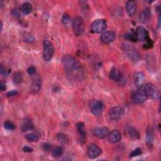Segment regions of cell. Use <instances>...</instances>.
<instances>
[{
    "label": "cell",
    "mask_w": 161,
    "mask_h": 161,
    "mask_svg": "<svg viewBox=\"0 0 161 161\" xmlns=\"http://www.w3.org/2000/svg\"><path fill=\"white\" fill-rule=\"evenodd\" d=\"M6 89V84L5 83L3 82V81H1V83H0V89L1 91H5Z\"/></svg>",
    "instance_id": "obj_39"
},
{
    "label": "cell",
    "mask_w": 161,
    "mask_h": 161,
    "mask_svg": "<svg viewBox=\"0 0 161 161\" xmlns=\"http://www.w3.org/2000/svg\"><path fill=\"white\" fill-rule=\"evenodd\" d=\"M73 30L76 36L82 35L84 31V20L82 17L77 16L73 21Z\"/></svg>",
    "instance_id": "obj_6"
},
{
    "label": "cell",
    "mask_w": 161,
    "mask_h": 161,
    "mask_svg": "<svg viewBox=\"0 0 161 161\" xmlns=\"http://www.w3.org/2000/svg\"><path fill=\"white\" fill-rule=\"evenodd\" d=\"M142 154V150L140 148H136L135 150H133L130 154V157L132 158V157H137L140 155Z\"/></svg>",
    "instance_id": "obj_31"
},
{
    "label": "cell",
    "mask_w": 161,
    "mask_h": 161,
    "mask_svg": "<svg viewBox=\"0 0 161 161\" xmlns=\"http://www.w3.org/2000/svg\"><path fill=\"white\" fill-rule=\"evenodd\" d=\"M64 153V149L61 147H55L52 151V155L55 158H58L62 156Z\"/></svg>",
    "instance_id": "obj_26"
},
{
    "label": "cell",
    "mask_w": 161,
    "mask_h": 161,
    "mask_svg": "<svg viewBox=\"0 0 161 161\" xmlns=\"http://www.w3.org/2000/svg\"><path fill=\"white\" fill-rule=\"evenodd\" d=\"M11 71H9V70H7L6 69V68L3 66V65H1V67H0V72H1V74L3 75V76H8V75H9V72H10Z\"/></svg>",
    "instance_id": "obj_33"
},
{
    "label": "cell",
    "mask_w": 161,
    "mask_h": 161,
    "mask_svg": "<svg viewBox=\"0 0 161 161\" xmlns=\"http://www.w3.org/2000/svg\"><path fill=\"white\" fill-rule=\"evenodd\" d=\"M90 109L92 113L96 116L100 115L103 110V103L99 100H92L90 102Z\"/></svg>",
    "instance_id": "obj_7"
},
{
    "label": "cell",
    "mask_w": 161,
    "mask_h": 161,
    "mask_svg": "<svg viewBox=\"0 0 161 161\" xmlns=\"http://www.w3.org/2000/svg\"><path fill=\"white\" fill-rule=\"evenodd\" d=\"M27 72H28V73L30 75H34V74H36V68H35V67H33V66H31V67H30L28 69Z\"/></svg>",
    "instance_id": "obj_35"
},
{
    "label": "cell",
    "mask_w": 161,
    "mask_h": 161,
    "mask_svg": "<svg viewBox=\"0 0 161 161\" xmlns=\"http://www.w3.org/2000/svg\"><path fill=\"white\" fill-rule=\"evenodd\" d=\"M128 133L129 136L135 140L139 139L140 138V133L133 126H129L128 128Z\"/></svg>",
    "instance_id": "obj_24"
},
{
    "label": "cell",
    "mask_w": 161,
    "mask_h": 161,
    "mask_svg": "<svg viewBox=\"0 0 161 161\" xmlns=\"http://www.w3.org/2000/svg\"><path fill=\"white\" fill-rule=\"evenodd\" d=\"M87 153L90 158L94 159L98 157L102 153V150L97 145L95 144H91L87 148Z\"/></svg>",
    "instance_id": "obj_9"
},
{
    "label": "cell",
    "mask_w": 161,
    "mask_h": 161,
    "mask_svg": "<svg viewBox=\"0 0 161 161\" xmlns=\"http://www.w3.org/2000/svg\"><path fill=\"white\" fill-rule=\"evenodd\" d=\"M122 77L121 74L119 72V71L118 70L117 68L113 67L111 68L110 72H109V78L110 79L118 82L121 77Z\"/></svg>",
    "instance_id": "obj_20"
},
{
    "label": "cell",
    "mask_w": 161,
    "mask_h": 161,
    "mask_svg": "<svg viewBox=\"0 0 161 161\" xmlns=\"http://www.w3.org/2000/svg\"><path fill=\"white\" fill-rule=\"evenodd\" d=\"M106 21L104 19H97L91 25V30L94 33H101L106 29Z\"/></svg>",
    "instance_id": "obj_4"
},
{
    "label": "cell",
    "mask_w": 161,
    "mask_h": 161,
    "mask_svg": "<svg viewBox=\"0 0 161 161\" xmlns=\"http://www.w3.org/2000/svg\"><path fill=\"white\" fill-rule=\"evenodd\" d=\"M57 138L58 141L64 145L67 144L69 142V138L67 135L64 133H59L57 135Z\"/></svg>",
    "instance_id": "obj_25"
},
{
    "label": "cell",
    "mask_w": 161,
    "mask_h": 161,
    "mask_svg": "<svg viewBox=\"0 0 161 161\" xmlns=\"http://www.w3.org/2000/svg\"><path fill=\"white\" fill-rule=\"evenodd\" d=\"M147 98V96L143 89H138L132 96V101L135 104H142Z\"/></svg>",
    "instance_id": "obj_8"
},
{
    "label": "cell",
    "mask_w": 161,
    "mask_h": 161,
    "mask_svg": "<svg viewBox=\"0 0 161 161\" xmlns=\"http://www.w3.org/2000/svg\"><path fill=\"white\" fill-rule=\"evenodd\" d=\"M121 48L125 55L132 61L137 62L140 58V55L137 49L129 43H123L121 45Z\"/></svg>",
    "instance_id": "obj_2"
},
{
    "label": "cell",
    "mask_w": 161,
    "mask_h": 161,
    "mask_svg": "<svg viewBox=\"0 0 161 161\" xmlns=\"http://www.w3.org/2000/svg\"><path fill=\"white\" fill-rule=\"evenodd\" d=\"M108 137L109 142L113 143H116L119 142L121 140L122 136L119 131L117 130H114L109 133Z\"/></svg>",
    "instance_id": "obj_16"
},
{
    "label": "cell",
    "mask_w": 161,
    "mask_h": 161,
    "mask_svg": "<svg viewBox=\"0 0 161 161\" xmlns=\"http://www.w3.org/2000/svg\"><path fill=\"white\" fill-rule=\"evenodd\" d=\"M23 75L21 72H14L12 76V80L15 83V84H19L20 83L22 82L23 81Z\"/></svg>",
    "instance_id": "obj_27"
},
{
    "label": "cell",
    "mask_w": 161,
    "mask_h": 161,
    "mask_svg": "<svg viewBox=\"0 0 161 161\" xmlns=\"http://www.w3.org/2000/svg\"><path fill=\"white\" fill-rule=\"evenodd\" d=\"M62 64L65 70L70 74H77L81 71L80 63L72 56L70 55H64L62 60Z\"/></svg>",
    "instance_id": "obj_1"
},
{
    "label": "cell",
    "mask_w": 161,
    "mask_h": 161,
    "mask_svg": "<svg viewBox=\"0 0 161 161\" xmlns=\"http://www.w3.org/2000/svg\"><path fill=\"white\" fill-rule=\"evenodd\" d=\"M92 132L94 135L99 138H104L107 137L109 133L108 128L104 126L96 127L93 130Z\"/></svg>",
    "instance_id": "obj_13"
},
{
    "label": "cell",
    "mask_w": 161,
    "mask_h": 161,
    "mask_svg": "<svg viewBox=\"0 0 161 161\" xmlns=\"http://www.w3.org/2000/svg\"><path fill=\"white\" fill-rule=\"evenodd\" d=\"M154 134L152 126H149L147 130V134H146V142L148 145H152L153 142Z\"/></svg>",
    "instance_id": "obj_21"
},
{
    "label": "cell",
    "mask_w": 161,
    "mask_h": 161,
    "mask_svg": "<svg viewBox=\"0 0 161 161\" xmlns=\"http://www.w3.org/2000/svg\"><path fill=\"white\" fill-rule=\"evenodd\" d=\"M150 16H151V13H150V9L148 8H146L144 9H143V11L140 13V20L141 22L143 23H147L150 20Z\"/></svg>",
    "instance_id": "obj_18"
},
{
    "label": "cell",
    "mask_w": 161,
    "mask_h": 161,
    "mask_svg": "<svg viewBox=\"0 0 161 161\" xmlns=\"http://www.w3.org/2000/svg\"><path fill=\"white\" fill-rule=\"evenodd\" d=\"M143 89L147 96L153 99H157L159 98L160 91L155 85L150 83L147 84Z\"/></svg>",
    "instance_id": "obj_5"
},
{
    "label": "cell",
    "mask_w": 161,
    "mask_h": 161,
    "mask_svg": "<svg viewBox=\"0 0 161 161\" xmlns=\"http://www.w3.org/2000/svg\"><path fill=\"white\" fill-rule=\"evenodd\" d=\"M31 91L33 93H37L41 89L42 86V81L40 77L37 74H34L32 75L31 79Z\"/></svg>",
    "instance_id": "obj_10"
},
{
    "label": "cell",
    "mask_w": 161,
    "mask_h": 161,
    "mask_svg": "<svg viewBox=\"0 0 161 161\" xmlns=\"http://www.w3.org/2000/svg\"><path fill=\"white\" fill-rule=\"evenodd\" d=\"M77 133L80 136V141L84 142L86 138V133L84 128V124L82 122H79L77 124Z\"/></svg>",
    "instance_id": "obj_19"
},
{
    "label": "cell",
    "mask_w": 161,
    "mask_h": 161,
    "mask_svg": "<svg viewBox=\"0 0 161 161\" xmlns=\"http://www.w3.org/2000/svg\"><path fill=\"white\" fill-rule=\"evenodd\" d=\"M115 37L116 34L113 31H106L102 33V35L100 36V40L102 43L104 44H108L113 42L115 39Z\"/></svg>",
    "instance_id": "obj_12"
},
{
    "label": "cell",
    "mask_w": 161,
    "mask_h": 161,
    "mask_svg": "<svg viewBox=\"0 0 161 161\" xmlns=\"http://www.w3.org/2000/svg\"><path fill=\"white\" fill-rule=\"evenodd\" d=\"M133 82L136 86L141 87L145 80V77L142 72H135L133 74Z\"/></svg>",
    "instance_id": "obj_15"
},
{
    "label": "cell",
    "mask_w": 161,
    "mask_h": 161,
    "mask_svg": "<svg viewBox=\"0 0 161 161\" xmlns=\"http://www.w3.org/2000/svg\"><path fill=\"white\" fill-rule=\"evenodd\" d=\"M18 94V92L17 91L13 90V91H9V92H7L6 95H7V96H8V97H11V96H16V95H17Z\"/></svg>",
    "instance_id": "obj_36"
},
{
    "label": "cell",
    "mask_w": 161,
    "mask_h": 161,
    "mask_svg": "<svg viewBox=\"0 0 161 161\" xmlns=\"http://www.w3.org/2000/svg\"><path fill=\"white\" fill-rule=\"evenodd\" d=\"M11 14L15 18H19L20 16V12L18 8H14L11 11Z\"/></svg>",
    "instance_id": "obj_34"
},
{
    "label": "cell",
    "mask_w": 161,
    "mask_h": 161,
    "mask_svg": "<svg viewBox=\"0 0 161 161\" xmlns=\"http://www.w3.org/2000/svg\"><path fill=\"white\" fill-rule=\"evenodd\" d=\"M23 150L25 152H27V153H30V152H33V148L28 147V146H25L23 148Z\"/></svg>",
    "instance_id": "obj_37"
},
{
    "label": "cell",
    "mask_w": 161,
    "mask_h": 161,
    "mask_svg": "<svg viewBox=\"0 0 161 161\" xmlns=\"http://www.w3.org/2000/svg\"><path fill=\"white\" fill-rule=\"evenodd\" d=\"M32 129H33V124L32 121H31L30 119L26 118L22 123V126H21L22 131L26 132L29 130H31Z\"/></svg>",
    "instance_id": "obj_22"
},
{
    "label": "cell",
    "mask_w": 161,
    "mask_h": 161,
    "mask_svg": "<svg viewBox=\"0 0 161 161\" xmlns=\"http://www.w3.org/2000/svg\"><path fill=\"white\" fill-rule=\"evenodd\" d=\"M125 8L128 14L131 16H133L136 12V5L135 1H131V0L126 1L125 4Z\"/></svg>",
    "instance_id": "obj_17"
},
{
    "label": "cell",
    "mask_w": 161,
    "mask_h": 161,
    "mask_svg": "<svg viewBox=\"0 0 161 161\" xmlns=\"http://www.w3.org/2000/svg\"><path fill=\"white\" fill-rule=\"evenodd\" d=\"M25 138L27 140H28L29 142H36L38 141V137L36 135L30 133H28L25 135Z\"/></svg>",
    "instance_id": "obj_28"
},
{
    "label": "cell",
    "mask_w": 161,
    "mask_h": 161,
    "mask_svg": "<svg viewBox=\"0 0 161 161\" xmlns=\"http://www.w3.org/2000/svg\"><path fill=\"white\" fill-rule=\"evenodd\" d=\"M4 127L6 130H10V131H13V130H14L15 129L14 125L12 122L9 121H8V120L5 121L4 122Z\"/></svg>",
    "instance_id": "obj_29"
},
{
    "label": "cell",
    "mask_w": 161,
    "mask_h": 161,
    "mask_svg": "<svg viewBox=\"0 0 161 161\" xmlns=\"http://www.w3.org/2000/svg\"><path fill=\"white\" fill-rule=\"evenodd\" d=\"M124 114V109L120 106H114L109 111V117L113 120H117L121 118Z\"/></svg>",
    "instance_id": "obj_11"
},
{
    "label": "cell",
    "mask_w": 161,
    "mask_h": 161,
    "mask_svg": "<svg viewBox=\"0 0 161 161\" xmlns=\"http://www.w3.org/2000/svg\"><path fill=\"white\" fill-rule=\"evenodd\" d=\"M43 147V149H44L45 151H47V152H48V151H49V150H50V148H51V145H50V144H48V143H44Z\"/></svg>",
    "instance_id": "obj_38"
},
{
    "label": "cell",
    "mask_w": 161,
    "mask_h": 161,
    "mask_svg": "<svg viewBox=\"0 0 161 161\" xmlns=\"http://www.w3.org/2000/svg\"><path fill=\"white\" fill-rule=\"evenodd\" d=\"M135 34H136V40L139 41H144L148 38V32L147 30L143 26L137 27L135 31Z\"/></svg>",
    "instance_id": "obj_14"
},
{
    "label": "cell",
    "mask_w": 161,
    "mask_h": 161,
    "mask_svg": "<svg viewBox=\"0 0 161 161\" xmlns=\"http://www.w3.org/2000/svg\"><path fill=\"white\" fill-rule=\"evenodd\" d=\"M62 23L65 25H68L70 23V18L69 15L67 13H65L62 18Z\"/></svg>",
    "instance_id": "obj_30"
},
{
    "label": "cell",
    "mask_w": 161,
    "mask_h": 161,
    "mask_svg": "<svg viewBox=\"0 0 161 161\" xmlns=\"http://www.w3.org/2000/svg\"><path fill=\"white\" fill-rule=\"evenodd\" d=\"M43 57L45 61L49 62L54 53V47L52 43L48 40H45L43 43Z\"/></svg>",
    "instance_id": "obj_3"
},
{
    "label": "cell",
    "mask_w": 161,
    "mask_h": 161,
    "mask_svg": "<svg viewBox=\"0 0 161 161\" xmlns=\"http://www.w3.org/2000/svg\"><path fill=\"white\" fill-rule=\"evenodd\" d=\"M32 9H33V8H32L31 4L28 2H26L23 4V5L21 8V11L23 14L26 15V14H30L31 12Z\"/></svg>",
    "instance_id": "obj_23"
},
{
    "label": "cell",
    "mask_w": 161,
    "mask_h": 161,
    "mask_svg": "<svg viewBox=\"0 0 161 161\" xmlns=\"http://www.w3.org/2000/svg\"><path fill=\"white\" fill-rule=\"evenodd\" d=\"M125 37H126L127 39H128L129 40H131V41H134V42H135L136 40L135 32L129 33L126 34V35Z\"/></svg>",
    "instance_id": "obj_32"
}]
</instances>
